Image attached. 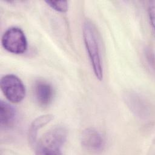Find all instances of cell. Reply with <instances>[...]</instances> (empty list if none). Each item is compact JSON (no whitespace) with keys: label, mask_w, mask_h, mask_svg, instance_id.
<instances>
[{"label":"cell","mask_w":155,"mask_h":155,"mask_svg":"<svg viewBox=\"0 0 155 155\" xmlns=\"http://www.w3.org/2000/svg\"><path fill=\"white\" fill-rule=\"evenodd\" d=\"M83 38L90 61L97 79H103V67L99 41L96 28L90 20H85L82 27Z\"/></svg>","instance_id":"1"},{"label":"cell","mask_w":155,"mask_h":155,"mask_svg":"<svg viewBox=\"0 0 155 155\" xmlns=\"http://www.w3.org/2000/svg\"><path fill=\"white\" fill-rule=\"evenodd\" d=\"M148 15L149 18L150 20V24L152 25V27H154V2L153 4H151L148 8Z\"/></svg>","instance_id":"10"},{"label":"cell","mask_w":155,"mask_h":155,"mask_svg":"<svg viewBox=\"0 0 155 155\" xmlns=\"http://www.w3.org/2000/svg\"><path fill=\"white\" fill-rule=\"evenodd\" d=\"M16 117L15 108L7 102L0 101V125L1 128L7 130L15 124Z\"/></svg>","instance_id":"7"},{"label":"cell","mask_w":155,"mask_h":155,"mask_svg":"<svg viewBox=\"0 0 155 155\" xmlns=\"http://www.w3.org/2000/svg\"><path fill=\"white\" fill-rule=\"evenodd\" d=\"M81 142L86 150L95 152L102 151L105 144V138L102 134L94 128H86L82 131Z\"/></svg>","instance_id":"5"},{"label":"cell","mask_w":155,"mask_h":155,"mask_svg":"<svg viewBox=\"0 0 155 155\" xmlns=\"http://www.w3.org/2000/svg\"><path fill=\"white\" fill-rule=\"evenodd\" d=\"M1 89L5 97L12 103H19L25 97L26 90L22 81L16 75L8 74L2 76Z\"/></svg>","instance_id":"4"},{"label":"cell","mask_w":155,"mask_h":155,"mask_svg":"<svg viewBox=\"0 0 155 155\" xmlns=\"http://www.w3.org/2000/svg\"><path fill=\"white\" fill-rule=\"evenodd\" d=\"M2 45L7 51L13 54H22L27 49V40L24 31L19 27H12L2 35Z\"/></svg>","instance_id":"3"},{"label":"cell","mask_w":155,"mask_h":155,"mask_svg":"<svg viewBox=\"0 0 155 155\" xmlns=\"http://www.w3.org/2000/svg\"><path fill=\"white\" fill-rule=\"evenodd\" d=\"M67 137V130L62 126H56L47 131L36 145V154H61V150Z\"/></svg>","instance_id":"2"},{"label":"cell","mask_w":155,"mask_h":155,"mask_svg":"<svg viewBox=\"0 0 155 155\" xmlns=\"http://www.w3.org/2000/svg\"><path fill=\"white\" fill-rule=\"evenodd\" d=\"M54 119L51 114H46L36 117L31 124L28 131V140L31 145H33L36 141L38 131L41 128L48 124Z\"/></svg>","instance_id":"8"},{"label":"cell","mask_w":155,"mask_h":155,"mask_svg":"<svg viewBox=\"0 0 155 155\" xmlns=\"http://www.w3.org/2000/svg\"><path fill=\"white\" fill-rule=\"evenodd\" d=\"M45 2L53 10L64 13L68 9V4L67 1H47Z\"/></svg>","instance_id":"9"},{"label":"cell","mask_w":155,"mask_h":155,"mask_svg":"<svg viewBox=\"0 0 155 155\" xmlns=\"http://www.w3.org/2000/svg\"><path fill=\"white\" fill-rule=\"evenodd\" d=\"M33 94L38 104L45 107L51 103L54 97V90L51 85L48 82L38 80L34 84Z\"/></svg>","instance_id":"6"}]
</instances>
